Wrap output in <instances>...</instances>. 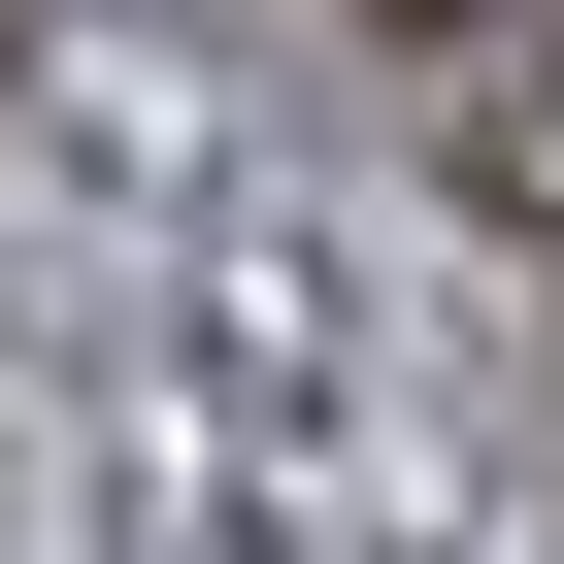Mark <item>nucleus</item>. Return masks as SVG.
I'll list each match as a JSON object with an SVG mask.
<instances>
[{
  "instance_id": "obj_1",
  "label": "nucleus",
  "mask_w": 564,
  "mask_h": 564,
  "mask_svg": "<svg viewBox=\"0 0 564 564\" xmlns=\"http://www.w3.org/2000/svg\"><path fill=\"white\" fill-rule=\"evenodd\" d=\"M366 34H432V0H366Z\"/></svg>"
}]
</instances>
